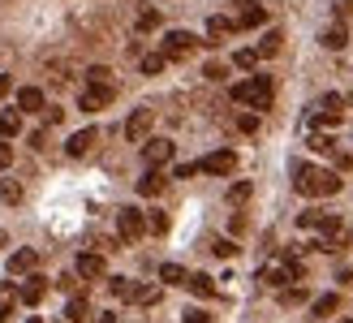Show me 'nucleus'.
I'll list each match as a JSON object with an SVG mask.
<instances>
[{"label":"nucleus","instance_id":"nucleus-1","mask_svg":"<svg viewBox=\"0 0 353 323\" xmlns=\"http://www.w3.org/2000/svg\"><path fill=\"white\" fill-rule=\"evenodd\" d=\"M341 177L332 168H314V164H293V190L302 194V199H332V194H341Z\"/></svg>","mask_w":353,"mask_h":323},{"label":"nucleus","instance_id":"nucleus-2","mask_svg":"<svg viewBox=\"0 0 353 323\" xmlns=\"http://www.w3.org/2000/svg\"><path fill=\"white\" fill-rule=\"evenodd\" d=\"M228 95H233V104H245V108H272V95H276V86L268 74H254V78H245V82H233L228 86Z\"/></svg>","mask_w":353,"mask_h":323},{"label":"nucleus","instance_id":"nucleus-3","mask_svg":"<svg viewBox=\"0 0 353 323\" xmlns=\"http://www.w3.org/2000/svg\"><path fill=\"white\" fill-rule=\"evenodd\" d=\"M306 121L314 125V130H336V125L345 121V99L341 95H319V99L310 104Z\"/></svg>","mask_w":353,"mask_h":323},{"label":"nucleus","instance_id":"nucleus-4","mask_svg":"<svg viewBox=\"0 0 353 323\" xmlns=\"http://www.w3.org/2000/svg\"><path fill=\"white\" fill-rule=\"evenodd\" d=\"M112 99H117V82H86L78 108H82V112H103Z\"/></svg>","mask_w":353,"mask_h":323},{"label":"nucleus","instance_id":"nucleus-5","mask_svg":"<svg viewBox=\"0 0 353 323\" xmlns=\"http://www.w3.org/2000/svg\"><path fill=\"white\" fill-rule=\"evenodd\" d=\"M151 125H155V108L151 104H138L134 112L125 117V138L130 142H147L151 138Z\"/></svg>","mask_w":353,"mask_h":323},{"label":"nucleus","instance_id":"nucleus-6","mask_svg":"<svg viewBox=\"0 0 353 323\" xmlns=\"http://www.w3.org/2000/svg\"><path fill=\"white\" fill-rule=\"evenodd\" d=\"M117 233H121V242H138L147 233V215L138 207H121L117 211Z\"/></svg>","mask_w":353,"mask_h":323},{"label":"nucleus","instance_id":"nucleus-7","mask_svg":"<svg viewBox=\"0 0 353 323\" xmlns=\"http://www.w3.org/2000/svg\"><path fill=\"white\" fill-rule=\"evenodd\" d=\"M194 43H199V39H194L190 30H168L164 39H160V52H164L168 61H181V57H190V52H194Z\"/></svg>","mask_w":353,"mask_h":323},{"label":"nucleus","instance_id":"nucleus-8","mask_svg":"<svg viewBox=\"0 0 353 323\" xmlns=\"http://www.w3.org/2000/svg\"><path fill=\"white\" fill-rule=\"evenodd\" d=\"M199 173H207V177H228V173H237V155L233 151H211V155L199 159Z\"/></svg>","mask_w":353,"mask_h":323},{"label":"nucleus","instance_id":"nucleus-9","mask_svg":"<svg viewBox=\"0 0 353 323\" xmlns=\"http://www.w3.org/2000/svg\"><path fill=\"white\" fill-rule=\"evenodd\" d=\"M172 142L168 138H147L143 142V159H147V168H160V164H168V159H172Z\"/></svg>","mask_w":353,"mask_h":323},{"label":"nucleus","instance_id":"nucleus-10","mask_svg":"<svg viewBox=\"0 0 353 323\" xmlns=\"http://www.w3.org/2000/svg\"><path fill=\"white\" fill-rule=\"evenodd\" d=\"M34 267H39V250L22 246V250H13V255H9V276H30Z\"/></svg>","mask_w":353,"mask_h":323},{"label":"nucleus","instance_id":"nucleus-11","mask_svg":"<svg viewBox=\"0 0 353 323\" xmlns=\"http://www.w3.org/2000/svg\"><path fill=\"white\" fill-rule=\"evenodd\" d=\"M74 272H78L82 280H99L103 272H108V263H103V255H95V250H86V255H78Z\"/></svg>","mask_w":353,"mask_h":323},{"label":"nucleus","instance_id":"nucleus-12","mask_svg":"<svg viewBox=\"0 0 353 323\" xmlns=\"http://www.w3.org/2000/svg\"><path fill=\"white\" fill-rule=\"evenodd\" d=\"M99 142V130H78L74 138L65 142V155H74V159H82V155H91V147Z\"/></svg>","mask_w":353,"mask_h":323},{"label":"nucleus","instance_id":"nucleus-13","mask_svg":"<svg viewBox=\"0 0 353 323\" xmlns=\"http://www.w3.org/2000/svg\"><path fill=\"white\" fill-rule=\"evenodd\" d=\"M233 30H237V17H224V13L207 17V43H220L224 35H233Z\"/></svg>","mask_w":353,"mask_h":323},{"label":"nucleus","instance_id":"nucleus-14","mask_svg":"<svg viewBox=\"0 0 353 323\" xmlns=\"http://www.w3.org/2000/svg\"><path fill=\"white\" fill-rule=\"evenodd\" d=\"M336 311H341V293H323L310 302V319H332Z\"/></svg>","mask_w":353,"mask_h":323},{"label":"nucleus","instance_id":"nucleus-15","mask_svg":"<svg viewBox=\"0 0 353 323\" xmlns=\"http://www.w3.org/2000/svg\"><path fill=\"white\" fill-rule=\"evenodd\" d=\"M43 293H48V280L30 272V276H26V284H22V302H26V306H39Z\"/></svg>","mask_w":353,"mask_h":323},{"label":"nucleus","instance_id":"nucleus-16","mask_svg":"<svg viewBox=\"0 0 353 323\" xmlns=\"http://www.w3.org/2000/svg\"><path fill=\"white\" fill-rule=\"evenodd\" d=\"M108 289H112V297H121V302H138L143 284H138V280H125V276H112V280H108Z\"/></svg>","mask_w":353,"mask_h":323},{"label":"nucleus","instance_id":"nucleus-17","mask_svg":"<svg viewBox=\"0 0 353 323\" xmlns=\"http://www.w3.org/2000/svg\"><path fill=\"white\" fill-rule=\"evenodd\" d=\"M164 186H168V177L160 168H151L143 182H138V194H143V199H155V194H164Z\"/></svg>","mask_w":353,"mask_h":323},{"label":"nucleus","instance_id":"nucleus-18","mask_svg":"<svg viewBox=\"0 0 353 323\" xmlns=\"http://www.w3.org/2000/svg\"><path fill=\"white\" fill-rule=\"evenodd\" d=\"M22 134V108H5L0 112V138H17Z\"/></svg>","mask_w":353,"mask_h":323},{"label":"nucleus","instance_id":"nucleus-19","mask_svg":"<svg viewBox=\"0 0 353 323\" xmlns=\"http://www.w3.org/2000/svg\"><path fill=\"white\" fill-rule=\"evenodd\" d=\"M319 43H323L327 52H341V48L349 43V35H345V22H332V26L319 35Z\"/></svg>","mask_w":353,"mask_h":323},{"label":"nucleus","instance_id":"nucleus-20","mask_svg":"<svg viewBox=\"0 0 353 323\" xmlns=\"http://www.w3.org/2000/svg\"><path fill=\"white\" fill-rule=\"evenodd\" d=\"M17 108H22V112H43V91L39 86H22V91H17Z\"/></svg>","mask_w":353,"mask_h":323},{"label":"nucleus","instance_id":"nucleus-21","mask_svg":"<svg viewBox=\"0 0 353 323\" xmlns=\"http://www.w3.org/2000/svg\"><path fill=\"white\" fill-rule=\"evenodd\" d=\"M17 302H22V289H17L13 280H0V319H5V315L17 306Z\"/></svg>","mask_w":353,"mask_h":323},{"label":"nucleus","instance_id":"nucleus-22","mask_svg":"<svg viewBox=\"0 0 353 323\" xmlns=\"http://www.w3.org/2000/svg\"><path fill=\"white\" fill-rule=\"evenodd\" d=\"M280 48H285V35H280V30H268V35H263V39H259V57L268 61V57H276Z\"/></svg>","mask_w":353,"mask_h":323},{"label":"nucleus","instance_id":"nucleus-23","mask_svg":"<svg viewBox=\"0 0 353 323\" xmlns=\"http://www.w3.org/2000/svg\"><path fill=\"white\" fill-rule=\"evenodd\" d=\"M185 289L199 293V297H216V284H211V276H203V272H194V276L185 280Z\"/></svg>","mask_w":353,"mask_h":323},{"label":"nucleus","instance_id":"nucleus-24","mask_svg":"<svg viewBox=\"0 0 353 323\" xmlns=\"http://www.w3.org/2000/svg\"><path fill=\"white\" fill-rule=\"evenodd\" d=\"M332 215H336V211H319V207H314V211H302V215H297V224H302V228H323Z\"/></svg>","mask_w":353,"mask_h":323},{"label":"nucleus","instance_id":"nucleus-25","mask_svg":"<svg viewBox=\"0 0 353 323\" xmlns=\"http://www.w3.org/2000/svg\"><path fill=\"white\" fill-rule=\"evenodd\" d=\"M250 194H254V186H250V182H233V186H228V207L250 203Z\"/></svg>","mask_w":353,"mask_h":323},{"label":"nucleus","instance_id":"nucleus-26","mask_svg":"<svg viewBox=\"0 0 353 323\" xmlns=\"http://www.w3.org/2000/svg\"><path fill=\"white\" fill-rule=\"evenodd\" d=\"M164 69H168V57H164V52H147V57H143V74H147V78L164 74Z\"/></svg>","mask_w":353,"mask_h":323},{"label":"nucleus","instance_id":"nucleus-27","mask_svg":"<svg viewBox=\"0 0 353 323\" xmlns=\"http://www.w3.org/2000/svg\"><path fill=\"white\" fill-rule=\"evenodd\" d=\"M160 280H164V284H185L190 272H185L181 263H164V267H160Z\"/></svg>","mask_w":353,"mask_h":323},{"label":"nucleus","instance_id":"nucleus-28","mask_svg":"<svg viewBox=\"0 0 353 323\" xmlns=\"http://www.w3.org/2000/svg\"><path fill=\"white\" fill-rule=\"evenodd\" d=\"M86 311H91V302H86L82 293H74V297H69V306H65V315L74 319V323H82V319H86Z\"/></svg>","mask_w":353,"mask_h":323},{"label":"nucleus","instance_id":"nucleus-29","mask_svg":"<svg viewBox=\"0 0 353 323\" xmlns=\"http://www.w3.org/2000/svg\"><path fill=\"white\" fill-rule=\"evenodd\" d=\"M259 61H263L259 48H241V52H233V65H237V69H259Z\"/></svg>","mask_w":353,"mask_h":323},{"label":"nucleus","instance_id":"nucleus-30","mask_svg":"<svg viewBox=\"0 0 353 323\" xmlns=\"http://www.w3.org/2000/svg\"><path fill=\"white\" fill-rule=\"evenodd\" d=\"M138 35H147V30H160V13H155V9H138Z\"/></svg>","mask_w":353,"mask_h":323},{"label":"nucleus","instance_id":"nucleus-31","mask_svg":"<svg viewBox=\"0 0 353 323\" xmlns=\"http://www.w3.org/2000/svg\"><path fill=\"white\" fill-rule=\"evenodd\" d=\"M310 151L327 155V151H336V142H332V134H327V130H319V134H310Z\"/></svg>","mask_w":353,"mask_h":323},{"label":"nucleus","instance_id":"nucleus-32","mask_svg":"<svg viewBox=\"0 0 353 323\" xmlns=\"http://www.w3.org/2000/svg\"><path fill=\"white\" fill-rule=\"evenodd\" d=\"M0 199H5V203H22V186H17L13 177H5V182H0Z\"/></svg>","mask_w":353,"mask_h":323},{"label":"nucleus","instance_id":"nucleus-33","mask_svg":"<svg viewBox=\"0 0 353 323\" xmlns=\"http://www.w3.org/2000/svg\"><path fill=\"white\" fill-rule=\"evenodd\" d=\"M211 255H220V259H233V255H237V246L228 242V237H216V242H211Z\"/></svg>","mask_w":353,"mask_h":323},{"label":"nucleus","instance_id":"nucleus-34","mask_svg":"<svg viewBox=\"0 0 353 323\" xmlns=\"http://www.w3.org/2000/svg\"><path fill=\"white\" fill-rule=\"evenodd\" d=\"M86 82H112V69L108 65H91L86 69Z\"/></svg>","mask_w":353,"mask_h":323},{"label":"nucleus","instance_id":"nucleus-35","mask_svg":"<svg viewBox=\"0 0 353 323\" xmlns=\"http://www.w3.org/2000/svg\"><path fill=\"white\" fill-rule=\"evenodd\" d=\"M237 130H241V134H259V117H254V112L237 117Z\"/></svg>","mask_w":353,"mask_h":323},{"label":"nucleus","instance_id":"nucleus-36","mask_svg":"<svg viewBox=\"0 0 353 323\" xmlns=\"http://www.w3.org/2000/svg\"><path fill=\"white\" fill-rule=\"evenodd\" d=\"M160 302V289H151V284H143V293H138V306H155Z\"/></svg>","mask_w":353,"mask_h":323},{"label":"nucleus","instance_id":"nucleus-37","mask_svg":"<svg viewBox=\"0 0 353 323\" xmlns=\"http://www.w3.org/2000/svg\"><path fill=\"white\" fill-rule=\"evenodd\" d=\"M147 228H151V233H168V215H164V211H155L151 220H147Z\"/></svg>","mask_w":353,"mask_h":323},{"label":"nucleus","instance_id":"nucleus-38","mask_svg":"<svg viewBox=\"0 0 353 323\" xmlns=\"http://www.w3.org/2000/svg\"><path fill=\"white\" fill-rule=\"evenodd\" d=\"M280 302H285V306H293V302H306V289H302V284H297V289H285V293H280Z\"/></svg>","mask_w":353,"mask_h":323},{"label":"nucleus","instance_id":"nucleus-39","mask_svg":"<svg viewBox=\"0 0 353 323\" xmlns=\"http://www.w3.org/2000/svg\"><path fill=\"white\" fill-rule=\"evenodd\" d=\"M13 164V147H9V138H0V168H9Z\"/></svg>","mask_w":353,"mask_h":323},{"label":"nucleus","instance_id":"nucleus-40","mask_svg":"<svg viewBox=\"0 0 353 323\" xmlns=\"http://www.w3.org/2000/svg\"><path fill=\"white\" fill-rule=\"evenodd\" d=\"M203 74H207V78H211V82H220V78H224V74H228V69H224V65H220V61H211V65H207V69H203Z\"/></svg>","mask_w":353,"mask_h":323},{"label":"nucleus","instance_id":"nucleus-41","mask_svg":"<svg viewBox=\"0 0 353 323\" xmlns=\"http://www.w3.org/2000/svg\"><path fill=\"white\" fill-rule=\"evenodd\" d=\"M61 117H65V108H43V121L48 125H61Z\"/></svg>","mask_w":353,"mask_h":323},{"label":"nucleus","instance_id":"nucleus-42","mask_svg":"<svg viewBox=\"0 0 353 323\" xmlns=\"http://www.w3.org/2000/svg\"><path fill=\"white\" fill-rule=\"evenodd\" d=\"M349 13H353V0H336V22H345Z\"/></svg>","mask_w":353,"mask_h":323},{"label":"nucleus","instance_id":"nucleus-43","mask_svg":"<svg viewBox=\"0 0 353 323\" xmlns=\"http://www.w3.org/2000/svg\"><path fill=\"white\" fill-rule=\"evenodd\" d=\"M30 147H34V151H43V147H48V134H43V130H34V134H30Z\"/></svg>","mask_w":353,"mask_h":323},{"label":"nucleus","instance_id":"nucleus-44","mask_svg":"<svg viewBox=\"0 0 353 323\" xmlns=\"http://www.w3.org/2000/svg\"><path fill=\"white\" fill-rule=\"evenodd\" d=\"M194 173H199V164H176V173H172V177H194Z\"/></svg>","mask_w":353,"mask_h":323},{"label":"nucleus","instance_id":"nucleus-45","mask_svg":"<svg viewBox=\"0 0 353 323\" xmlns=\"http://www.w3.org/2000/svg\"><path fill=\"white\" fill-rule=\"evenodd\" d=\"M9 91H13V78H9V74H0V99H5Z\"/></svg>","mask_w":353,"mask_h":323},{"label":"nucleus","instance_id":"nucleus-46","mask_svg":"<svg viewBox=\"0 0 353 323\" xmlns=\"http://www.w3.org/2000/svg\"><path fill=\"white\" fill-rule=\"evenodd\" d=\"M185 323H207V315L203 311H185Z\"/></svg>","mask_w":353,"mask_h":323},{"label":"nucleus","instance_id":"nucleus-47","mask_svg":"<svg viewBox=\"0 0 353 323\" xmlns=\"http://www.w3.org/2000/svg\"><path fill=\"white\" fill-rule=\"evenodd\" d=\"M26 323H39V319H26Z\"/></svg>","mask_w":353,"mask_h":323}]
</instances>
